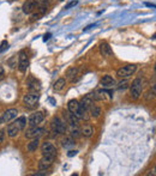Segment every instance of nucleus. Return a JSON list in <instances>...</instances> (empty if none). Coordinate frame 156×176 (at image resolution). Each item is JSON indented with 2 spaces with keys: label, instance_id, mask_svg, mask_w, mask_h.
I'll return each mask as SVG.
<instances>
[{
  "label": "nucleus",
  "instance_id": "f257e3e1",
  "mask_svg": "<svg viewBox=\"0 0 156 176\" xmlns=\"http://www.w3.org/2000/svg\"><path fill=\"white\" fill-rule=\"evenodd\" d=\"M142 90H143V81L141 78H137L132 81V85H131V97L133 99H138L141 95H142Z\"/></svg>",
  "mask_w": 156,
  "mask_h": 176
},
{
  "label": "nucleus",
  "instance_id": "f03ea898",
  "mask_svg": "<svg viewBox=\"0 0 156 176\" xmlns=\"http://www.w3.org/2000/svg\"><path fill=\"white\" fill-rule=\"evenodd\" d=\"M41 151H42L43 157H48V158H53V159L55 158L57 149L52 143H49V141L43 143L42 146H41Z\"/></svg>",
  "mask_w": 156,
  "mask_h": 176
},
{
  "label": "nucleus",
  "instance_id": "7ed1b4c3",
  "mask_svg": "<svg viewBox=\"0 0 156 176\" xmlns=\"http://www.w3.org/2000/svg\"><path fill=\"white\" fill-rule=\"evenodd\" d=\"M137 69V66L136 65H127V66H124V67L119 68L116 71V76L119 78H128L131 77Z\"/></svg>",
  "mask_w": 156,
  "mask_h": 176
},
{
  "label": "nucleus",
  "instance_id": "20e7f679",
  "mask_svg": "<svg viewBox=\"0 0 156 176\" xmlns=\"http://www.w3.org/2000/svg\"><path fill=\"white\" fill-rule=\"evenodd\" d=\"M52 129L55 133L64 134L66 132V123H65V121H63L60 118H54L53 121H52Z\"/></svg>",
  "mask_w": 156,
  "mask_h": 176
},
{
  "label": "nucleus",
  "instance_id": "39448f33",
  "mask_svg": "<svg viewBox=\"0 0 156 176\" xmlns=\"http://www.w3.org/2000/svg\"><path fill=\"white\" fill-rule=\"evenodd\" d=\"M39 99H40V95H39L37 92H35V94H28V95L24 96V98H23L25 106L29 107V108H35V107H37Z\"/></svg>",
  "mask_w": 156,
  "mask_h": 176
},
{
  "label": "nucleus",
  "instance_id": "423d86ee",
  "mask_svg": "<svg viewBox=\"0 0 156 176\" xmlns=\"http://www.w3.org/2000/svg\"><path fill=\"white\" fill-rule=\"evenodd\" d=\"M29 66V58L25 51H21L18 56V68L21 72H25Z\"/></svg>",
  "mask_w": 156,
  "mask_h": 176
},
{
  "label": "nucleus",
  "instance_id": "0eeeda50",
  "mask_svg": "<svg viewBox=\"0 0 156 176\" xmlns=\"http://www.w3.org/2000/svg\"><path fill=\"white\" fill-rule=\"evenodd\" d=\"M44 133V128H40L37 126H31L27 131L25 133V137L28 139H34V138H40Z\"/></svg>",
  "mask_w": 156,
  "mask_h": 176
},
{
  "label": "nucleus",
  "instance_id": "6e6552de",
  "mask_svg": "<svg viewBox=\"0 0 156 176\" xmlns=\"http://www.w3.org/2000/svg\"><path fill=\"white\" fill-rule=\"evenodd\" d=\"M43 119H44L43 113L36 111V113H34V114L30 115V118H29V125H30V126H37L39 123H41V122L43 121Z\"/></svg>",
  "mask_w": 156,
  "mask_h": 176
},
{
  "label": "nucleus",
  "instance_id": "1a4fd4ad",
  "mask_svg": "<svg viewBox=\"0 0 156 176\" xmlns=\"http://www.w3.org/2000/svg\"><path fill=\"white\" fill-rule=\"evenodd\" d=\"M53 158H48V157H43L42 159H40L39 162V169L41 171H47L52 168V164H53Z\"/></svg>",
  "mask_w": 156,
  "mask_h": 176
},
{
  "label": "nucleus",
  "instance_id": "9d476101",
  "mask_svg": "<svg viewBox=\"0 0 156 176\" xmlns=\"http://www.w3.org/2000/svg\"><path fill=\"white\" fill-rule=\"evenodd\" d=\"M17 114H18L17 109H7V110L4 113L2 118L0 119V123H1V122H10L12 119H14V118L17 116Z\"/></svg>",
  "mask_w": 156,
  "mask_h": 176
},
{
  "label": "nucleus",
  "instance_id": "9b49d317",
  "mask_svg": "<svg viewBox=\"0 0 156 176\" xmlns=\"http://www.w3.org/2000/svg\"><path fill=\"white\" fill-rule=\"evenodd\" d=\"M99 47H100V53L103 55V56H111V55L113 54V52H112V49H111V47H109V44L107 42H101Z\"/></svg>",
  "mask_w": 156,
  "mask_h": 176
},
{
  "label": "nucleus",
  "instance_id": "f8f14e48",
  "mask_svg": "<svg viewBox=\"0 0 156 176\" xmlns=\"http://www.w3.org/2000/svg\"><path fill=\"white\" fill-rule=\"evenodd\" d=\"M101 85L105 89H109V88H113L114 85H115V81H114L113 77H111V76H105L101 79Z\"/></svg>",
  "mask_w": 156,
  "mask_h": 176
},
{
  "label": "nucleus",
  "instance_id": "ddd939ff",
  "mask_svg": "<svg viewBox=\"0 0 156 176\" xmlns=\"http://www.w3.org/2000/svg\"><path fill=\"white\" fill-rule=\"evenodd\" d=\"M36 5H35V1L34 0H28L24 5H23V12L27 14H30L34 10H35Z\"/></svg>",
  "mask_w": 156,
  "mask_h": 176
},
{
  "label": "nucleus",
  "instance_id": "4468645a",
  "mask_svg": "<svg viewBox=\"0 0 156 176\" xmlns=\"http://www.w3.org/2000/svg\"><path fill=\"white\" fill-rule=\"evenodd\" d=\"M91 104H93V98H91L89 95H86L85 97H83L82 101L79 102V106L83 107L85 110H89V108L91 107Z\"/></svg>",
  "mask_w": 156,
  "mask_h": 176
},
{
  "label": "nucleus",
  "instance_id": "2eb2a0df",
  "mask_svg": "<svg viewBox=\"0 0 156 176\" xmlns=\"http://www.w3.org/2000/svg\"><path fill=\"white\" fill-rule=\"evenodd\" d=\"M28 88L30 89V90H31V91H35V92L40 91V89H41V86H40V83H39V81H36V79H34V78L29 79Z\"/></svg>",
  "mask_w": 156,
  "mask_h": 176
},
{
  "label": "nucleus",
  "instance_id": "dca6fc26",
  "mask_svg": "<svg viewBox=\"0 0 156 176\" xmlns=\"http://www.w3.org/2000/svg\"><path fill=\"white\" fill-rule=\"evenodd\" d=\"M19 132H21V129H19V127H18L14 122L13 123H11V125L7 127V134H9L10 137H12V138L17 136Z\"/></svg>",
  "mask_w": 156,
  "mask_h": 176
},
{
  "label": "nucleus",
  "instance_id": "f3484780",
  "mask_svg": "<svg viewBox=\"0 0 156 176\" xmlns=\"http://www.w3.org/2000/svg\"><path fill=\"white\" fill-rule=\"evenodd\" d=\"M76 76H78V68L77 67H71L67 69L66 72V77L70 79L71 81H76Z\"/></svg>",
  "mask_w": 156,
  "mask_h": 176
},
{
  "label": "nucleus",
  "instance_id": "a211bd4d",
  "mask_svg": "<svg viewBox=\"0 0 156 176\" xmlns=\"http://www.w3.org/2000/svg\"><path fill=\"white\" fill-rule=\"evenodd\" d=\"M74 139L72 138V137H66L64 140H63V146L65 148V149H71L74 146Z\"/></svg>",
  "mask_w": 156,
  "mask_h": 176
},
{
  "label": "nucleus",
  "instance_id": "6ab92c4d",
  "mask_svg": "<svg viewBox=\"0 0 156 176\" xmlns=\"http://www.w3.org/2000/svg\"><path fill=\"white\" fill-rule=\"evenodd\" d=\"M35 1V5L39 7V9H41V11L44 12L46 10H47V7H48V5H49V1L48 0H34Z\"/></svg>",
  "mask_w": 156,
  "mask_h": 176
},
{
  "label": "nucleus",
  "instance_id": "aec40b11",
  "mask_svg": "<svg viewBox=\"0 0 156 176\" xmlns=\"http://www.w3.org/2000/svg\"><path fill=\"white\" fill-rule=\"evenodd\" d=\"M67 107H69V111L74 114V113L77 111V109L79 108V102H78L77 99H71V101L69 102Z\"/></svg>",
  "mask_w": 156,
  "mask_h": 176
},
{
  "label": "nucleus",
  "instance_id": "412c9836",
  "mask_svg": "<svg viewBox=\"0 0 156 176\" xmlns=\"http://www.w3.org/2000/svg\"><path fill=\"white\" fill-rule=\"evenodd\" d=\"M65 84H66V81H65V79H64V78L58 79V81L54 83V86H53L54 91H61V90L65 88Z\"/></svg>",
  "mask_w": 156,
  "mask_h": 176
},
{
  "label": "nucleus",
  "instance_id": "4be33fe9",
  "mask_svg": "<svg viewBox=\"0 0 156 176\" xmlns=\"http://www.w3.org/2000/svg\"><path fill=\"white\" fill-rule=\"evenodd\" d=\"M39 138H34L30 143L28 144V151L29 152H34V151H36V149L39 148Z\"/></svg>",
  "mask_w": 156,
  "mask_h": 176
},
{
  "label": "nucleus",
  "instance_id": "5701e85b",
  "mask_svg": "<svg viewBox=\"0 0 156 176\" xmlns=\"http://www.w3.org/2000/svg\"><path fill=\"white\" fill-rule=\"evenodd\" d=\"M64 114H66V116H67V120H69V122L71 123L72 126H77L78 125V121H79V119L73 114V113H64Z\"/></svg>",
  "mask_w": 156,
  "mask_h": 176
},
{
  "label": "nucleus",
  "instance_id": "b1692460",
  "mask_svg": "<svg viewBox=\"0 0 156 176\" xmlns=\"http://www.w3.org/2000/svg\"><path fill=\"white\" fill-rule=\"evenodd\" d=\"M89 110H90V114H91L94 118H99L100 114H101V108L97 107V106H95L94 103L91 104V107L89 108Z\"/></svg>",
  "mask_w": 156,
  "mask_h": 176
},
{
  "label": "nucleus",
  "instance_id": "393cba45",
  "mask_svg": "<svg viewBox=\"0 0 156 176\" xmlns=\"http://www.w3.org/2000/svg\"><path fill=\"white\" fill-rule=\"evenodd\" d=\"M94 133V129H93V127L91 126H85L84 128L82 129V134L86 138H89V137H91V134Z\"/></svg>",
  "mask_w": 156,
  "mask_h": 176
},
{
  "label": "nucleus",
  "instance_id": "a878e982",
  "mask_svg": "<svg viewBox=\"0 0 156 176\" xmlns=\"http://www.w3.org/2000/svg\"><path fill=\"white\" fill-rule=\"evenodd\" d=\"M7 48H9V42L7 41H2L1 44H0V53H4Z\"/></svg>",
  "mask_w": 156,
  "mask_h": 176
},
{
  "label": "nucleus",
  "instance_id": "bb28decb",
  "mask_svg": "<svg viewBox=\"0 0 156 176\" xmlns=\"http://www.w3.org/2000/svg\"><path fill=\"white\" fill-rule=\"evenodd\" d=\"M71 136H72V138H79V137H81V131H79V129H77V128L72 129Z\"/></svg>",
  "mask_w": 156,
  "mask_h": 176
},
{
  "label": "nucleus",
  "instance_id": "cd10ccee",
  "mask_svg": "<svg viewBox=\"0 0 156 176\" xmlns=\"http://www.w3.org/2000/svg\"><path fill=\"white\" fill-rule=\"evenodd\" d=\"M128 86V81H123L119 83V86H118V89L119 90H121V89H126Z\"/></svg>",
  "mask_w": 156,
  "mask_h": 176
},
{
  "label": "nucleus",
  "instance_id": "c85d7f7f",
  "mask_svg": "<svg viewBox=\"0 0 156 176\" xmlns=\"http://www.w3.org/2000/svg\"><path fill=\"white\" fill-rule=\"evenodd\" d=\"M78 4V1L77 0H74V1H71L70 4H67L66 6H65V10H69V9H71V7H73V6H76Z\"/></svg>",
  "mask_w": 156,
  "mask_h": 176
},
{
  "label": "nucleus",
  "instance_id": "c756f323",
  "mask_svg": "<svg viewBox=\"0 0 156 176\" xmlns=\"http://www.w3.org/2000/svg\"><path fill=\"white\" fill-rule=\"evenodd\" d=\"M5 78V71H4V68L0 66V81H2Z\"/></svg>",
  "mask_w": 156,
  "mask_h": 176
},
{
  "label": "nucleus",
  "instance_id": "7c9ffc66",
  "mask_svg": "<svg viewBox=\"0 0 156 176\" xmlns=\"http://www.w3.org/2000/svg\"><path fill=\"white\" fill-rule=\"evenodd\" d=\"M76 155H77V151H76V150H74V151L72 150V151H70V152L67 153V156H69V157H72V156H76Z\"/></svg>",
  "mask_w": 156,
  "mask_h": 176
},
{
  "label": "nucleus",
  "instance_id": "2f4dec72",
  "mask_svg": "<svg viewBox=\"0 0 156 176\" xmlns=\"http://www.w3.org/2000/svg\"><path fill=\"white\" fill-rule=\"evenodd\" d=\"M4 138H5V133H4V131H0V143H1V141H4Z\"/></svg>",
  "mask_w": 156,
  "mask_h": 176
},
{
  "label": "nucleus",
  "instance_id": "473e14b6",
  "mask_svg": "<svg viewBox=\"0 0 156 176\" xmlns=\"http://www.w3.org/2000/svg\"><path fill=\"white\" fill-rule=\"evenodd\" d=\"M49 36H51V34H48L47 36H44V41H46V40H48V39H49Z\"/></svg>",
  "mask_w": 156,
  "mask_h": 176
}]
</instances>
